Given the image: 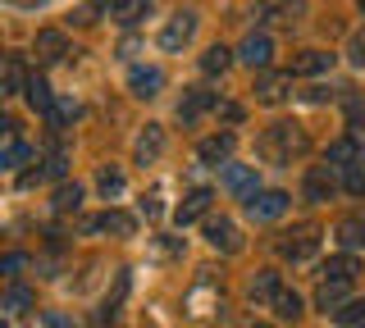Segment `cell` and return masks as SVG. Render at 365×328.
I'll return each mask as SVG.
<instances>
[{"mask_svg": "<svg viewBox=\"0 0 365 328\" xmlns=\"http://www.w3.org/2000/svg\"><path fill=\"white\" fill-rule=\"evenodd\" d=\"M146 14H151V0H110V18L119 28H137Z\"/></svg>", "mask_w": 365, "mask_h": 328, "instance_id": "obj_14", "label": "cell"}, {"mask_svg": "<svg viewBox=\"0 0 365 328\" xmlns=\"http://www.w3.org/2000/svg\"><path fill=\"white\" fill-rule=\"evenodd\" d=\"M334 237H338L342 251H365V219H361V214H347V219H338Z\"/></svg>", "mask_w": 365, "mask_h": 328, "instance_id": "obj_15", "label": "cell"}, {"mask_svg": "<svg viewBox=\"0 0 365 328\" xmlns=\"http://www.w3.org/2000/svg\"><path fill=\"white\" fill-rule=\"evenodd\" d=\"M279 292H283V282H279V274H274V269H260V274L256 278H251V287H247V297L251 301H274V297H279Z\"/></svg>", "mask_w": 365, "mask_h": 328, "instance_id": "obj_20", "label": "cell"}, {"mask_svg": "<svg viewBox=\"0 0 365 328\" xmlns=\"http://www.w3.org/2000/svg\"><path fill=\"white\" fill-rule=\"evenodd\" d=\"M46 174H51V178L64 174V151H51V155H46Z\"/></svg>", "mask_w": 365, "mask_h": 328, "instance_id": "obj_36", "label": "cell"}, {"mask_svg": "<svg viewBox=\"0 0 365 328\" xmlns=\"http://www.w3.org/2000/svg\"><path fill=\"white\" fill-rule=\"evenodd\" d=\"M28 105L41 110V115L55 110V96H51V87H46V78H32V83H28Z\"/></svg>", "mask_w": 365, "mask_h": 328, "instance_id": "obj_28", "label": "cell"}, {"mask_svg": "<svg viewBox=\"0 0 365 328\" xmlns=\"http://www.w3.org/2000/svg\"><path fill=\"white\" fill-rule=\"evenodd\" d=\"M160 87H165V73H160V69H142V64H137V69L128 73V92H133L137 100L160 96Z\"/></svg>", "mask_w": 365, "mask_h": 328, "instance_id": "obj_13", "label": "cell"}, {"mask_svg": "<svg viewBox=\"0 0 365 328\" xmlns=\"http://www.w3.org/2000/svg\"><path fill=\"white\" fill-rule=\"evenodd\" d=\"M142 214H146V219H155V214H160V191H151V196L142 201Z\"/></svg>", "mask_w": 365, "mask_h": 328, "instance_id": "obj_38", "label": "cell"}, {"mask_svg": "<svg viewBox=\"0 0 365 328\" xmlns=\"http://www.w3.org/2000/svg\"><path fill=\"white\" fill-rule=\"evenodd\" d=\"M256 151H260V160H265V164H292V160H302V155L311 151V137H306L302 123L283 119V123H269V128L260 132Z\"/></svg>", "mask_w": 365, "mask_h": 328, "instance_id": "obj_1", "label": "cell"}, {"mask_svg": "<svg viewBox=\"0 0 365 328\" xmlns=\"http://www.w3.org/2000/svg\"><path fill=\"white\" fill-rule=\"evenodd\" d=\"M274 314H279L283 324H292V319H302V297H297V292H288L283 287L279 297H274Z\"/></svg>", "mask_w": 365, "mask_h": 328, "instance_id": "obj_27", "label": "cell"}, {"mask_svg": "<svg viewBox=\"0 0 365 328\" xmlns=\"http://www.w3.org/2000/svg\"><path fill=\"white\" fill-rule=\"evenodd\" d=\"M283 210H288V191H251V196H247V214L256 223L279 219Z\"/></svg>", "mask_w": 365, "mask_h": 328, "instance_id": "obj_5", "label": "cell"}, {"mask_svg": "<svg viewBox=\"0 0 365 328\" xmlns=\"http://www.w3.org/2000/svg\"><path fill=\"white\" fill-rule=\"evenodd\" d=\"M83 228H87V233H114V237H133V233H137V223H133V214H123V210H106V214H96V219H87Z\"/></svg>", "mask_w": 365, "mask_h": 328, "instance_id": "obj_8", "label": "cell"}, {"mask_svg": "<svg viewBox=\"0 0 365 328\" xmlns=\"http://www.w3.org/2000/svg\"><path fill=\"white\" fill-rule=\"evenodd\" d=\"M361 274V265H356V255H334V260H324V278H334V282H351Z\"/></svg>", "mask_w": 365, "mask_h": 328, "instance_id": "obj_24", "label": "cell"}, {"mask_svg": "<svg viewBox=\"0 0 365 328\" xmlns=\"http://www.w3.org/2000/svg\"><path fill=\"white\" fill-rule=\"evenodd\" d=\"M302 14H306V0H274V5L265 9L269 23H297Z\"/></svg>", "mask_w": 365, "mask_h": 328, "instance_id": "obj_25", "label": "cell"}, {"mask_svg": "<svg viewBox=\"0 0 365 328\" xmlns=\"http://www.w3.org/2000/svg\"><path fill=\"white\" fill-rule=\"evenodd\" d=\"M315 305L319 310H338V305H347V282H334V278H324L319 282V292H315Z\"/></svg>", "mask_w": 365, "mask_h": 328, "instance_id": "obj_23", "label": "cell"}, {"mask_svg": "<svg viewBox=\"0 0 365 328\" xmlns=\"http://www.w3.org/2000/svg\"><path fill=\"white\" fill-rule=\"evenodd\" d=\"M210 201H215V191H210V187H192L187 196H182V206L174 210V223H178V228H187L192 219H201V214L210 210Z\"/></svg>", "mask_w": 365, "mask_h": 328, "instance_id": "obj_7", "label": "cell"}, {"mask_svg": "<svg viewBox=\"0 0 365 328\" xmlns=\"http://www.w3.org/2000/svg\"><path fill=\"white\" fill-rule=\"evenodd\" d=\"M338 169L334 164H315L311 169V174H306V201H315V206H319V201H329V196H334V187H338Z\"/></svg>", "mask_w": 365, "mask_h": 328, "instance_id": "obj_9", "label": "cell"}, {"mask_svg": "<svg viewBox=\"0 0 365 328\" xmlns=\"http://www.w3.org/2000/svg\"><path fill=\"white\" fill-rule=\"evenodd\" d=\"M23 265H28V255H23V251H9L5 255V274H19Z\"/></svg>", "mask_w": 365, "mask_h": 328, "instance_id": "obj_37", "label": "cell"}, {"mask_svg": "<svg viewBox=\"0 0 365 328\" xmlns=\"http://www.w3.org/2000/svg\"><path fill=\"white\" fill-rule=\"evenodd\" d=\"M315 246H319V228H315V223H297L292 233L279 237V255L292 260V265H297V260H311Z\"/></svg>", "mask_w": 365, "mask_h": 328, "instance_id": "obj_2", "label": "cell"}, {"mask_svg": "<svg viewBox=\"0 0 365 328\" xmlns=\"http://www.w3.org/2000/svg\"><path fill=\"white\" fill-rule=\"evenodd\" d=\"M96 187L106 191V196H119V191H123V174H119V169H101V174H96Z\"/></svg>", "mask_w": 365, "mask_h": 328, "instance_id": "obj_33", "label": "cell"}, {"mask_svg": "<svg viewBox=\"0 0 365 328\" xmlns=\"http://www.w3.org/2000/svg\"><path fill=\"white\" fill-rule=\"evenodd\" d=\"M361 137H338L334 146H329V164H334V169H347V164H356L361 160Z\"/></svg>", "mask_w": 365, "mask_h": 328, "instance_id": "obj_21", "label": "cell"}, {"mask_svg": "<svg viewBox=\"0 0 365 328\" xmlns=\"http://www.w3.org/2000/svg\"><path fill=\"white\" fill-rule=\"evenodd\" d=\"M205 242H210L215 251H224V255H237V251H242V228H237L233 219H224V214H220V219L205 223Z\"/></svg>", "mask_w": 365, "mask_h": 328, "instance_id": "obj_4", "label": "cell"}, {"mask_svg": "<svg viewBox=\"0 0 365 328\" xmlns=\"http://www.w3.org/2000/svg\"><path fill=\"white\" fill-rule=\"evenodd\" d=\"M73 23H96V5H83V9L73 14Z\"/></svg>", "mask_w": 365, "mask_h": 328, "instance_id": "obj_40", "label": "cell"}, {"mask_svg": "<svg viewBox=\"0 0 365 328\" xmlns=\"http://www.w3.org/2000/svg\"><path fill=\"white\" fill-rule=\"evenodd\" d=\"M192 37H197V14L182 9V14H174L165 28H160V51H182Z\"/></svg>", "mask_w": 365, "mask_h": 328, "instance_id": "obj_3", "label": "cell"}, {"mask_svg": "<svg viewBox=\"0 0 365 328\" xmlns=\"http://www.w3.org/2000/svg\"><path fill=\"white\" fill-rule=\"evenodd\" d=\"M37 55H41V60H64V55H68V37H64V32L60 28H41L37 32Z\"/></svg>", "mask_w": 365, "mask_h": 328, "instance_id": "obj_18", "label": "cell"}, {"mask_svg": "<svg viewBox=\"0 0 365 328\" xmlns=\"http://www.w3.org/2000/svg\"><path fill=\"white\" fill-rule=\"evenodd\" d=\"M41 328H73V324H68L64 314H55V310H51V314H46V319H41Z\"/></svg>", "mask_w": 365, "mask_h": 328, "instance_id": "obj_39", "label": "cell"}, {"mask_svg": "<svg viewBox=\"0 0 365 328\" xmlns=\"http://www.w3.org/2000/svg\"><path fill=\"white\" fill-rule=\"evenodd\" d=\"M329 69H334V55H329V51H302V55H292V73L315 78V73H329Z\"/></svg>", "mask_w": 365, "mask_h": 328, "instance_id": "obj_19", "label": "cell"}, {"mask_svg": "<svg viewBox=\"0 0 365 328\" xmlns=\"http://www.w3.org/2000/svg\"><path fill=\"white\" fill-rule=\"evenodd\" d=\"M28 64H23V55H5V83H0V92L5 96H19V92H28Z\"/></svg>", "mask_w": 365, "mask_h": 328, "instance_id": "obj_17", "label": "cell"}, {"mask_svg": "<svg viewBox=\"0 0 365 328\" xmlns=\"http://www.w3.org/2000/svg\"><path fill=\"white\" fill-rule=\"evenodd\" d=\"M269 55H274V41L265 37V32H247V41L237 46V60L251 64V69H265V64H269Z\"/></svg>", "mask_w": 365, "mask_h": 328, "instance_id": "obj_10", "label": "cell"}, {"mask_svg": "<svg viewBox=\"0 0 365 328\" xmlns=\"http://www.w3.org/2000/svg\"><path fill=\"white\" fill-rule=\"evenodd\" d=\"M32 301H37V297H32L23 282H14V287L5 292V314H23V310H32Z\"/></svg>", "mask_w": 365, "mask_h": 328, "instance_id": "obj_29", "label": "cell"}, {"mask_svg": "<svg viewBox=\"0 0 365 328\" xmlns=\"http://www.w3.org/2000/svg\"><path fill=\"white\" fill-rule=\"evenodd\" d=\"M210 110H215V92H201V87L182 92V100H178V119L182 123H197L201 115H210Z\"/></svg>", "mask_w": 365, "mask_h": 328, "instance_id": "obj_12", "label": "cell"}, {"mask_svg": "<svg viewBox=\"0 0 365 328\" xmlns=\"http://www.w3.org/2000/svg\"><path fill=\"white\" fill-rule=\"evenodd\" d=\"M347 60L356 64V69H361V64H365V32H356V37L347 41Z\"/></svg>", "mask_w": 365, "mask_h": 328, "instance_id": "obj_35", "label": "cell"}, {"mask_svg": "<svg viewBox=\"0 0 365 328\" xmlns=\"http://www.w3.org/2000/svg\"><path fill=\"white\" fill-rule=\"evenodd\" d=\"M233 146H237L233 132H220V137H205V142L197 146V155H201V164H228Z\"/></svg>", "mask_w": 365, "mask_h": 328, "instance_id": "obj_16", "label": "cell"}, {"mask_svg": "<svg viewBox=\"0 0 365 328\" xmlns=\"http://www.w3.org/2000/svg\"><path fill=\"white\" fill-rule=\"evenodd\" d=\"M133 155H137V164H155L160 155H165V128H160V123H146L142 137L133 142Z\"/></svg>", "mask_w": 365, "mask_h": 328, "instance_id": "obj_6", "label": "cell"}, {"mask_svg": "<svg viewBox=\"0 0 365 328\" xmlns=\"http://www.w3.org/2000/svg\"><path fill=\"white\" fill-rule=\"evenodd\" d=\"M28 155H32V146H28V142L9 137V146H5V155H0V164H5V169H19L23 160H28Z\"/></svg>", "mask_w": 365, "mask_h": 328, "instance_id": "obj_32", "label": "cell"}, {"mask_svg": "<svg viewBox=\"0 0 365 328\" xmlns=\"http://www.w3.org/2000/svg\"><path fill=\"white\" fill-rule=\"evenodd\" d=\"M228 64H233V51H228V46H210V51H205V55H201V73H205V78H215V73H224V69H228Z\"/></svg>", "mask_w": 365, "mask_h": 328, "instance_id": "obj_26", "label": "cell"}, {"mask_svg": "<svg viewBox=\"0 0 365 328\" xmlns=\"http://www.w3.org/2000/svg\"><path fill=\"white\" fill-rule=\"evenodd\" d=\"M251 328H269V324H251Z\"/></svg>", "mask_w": 365, "mask_h": 328, "instance_id": "obj_43", "label": "cell"}, {"mask_svg": "<svg viewBox=\"0 0 365 328\" xmlns=\"http://www.w3.org/2000/svg\"><path fill=\"white\" fill-rule=\"evenodd\" d=\"M306 100H315V105H319V100H329V87H311V92H306Z\"/></svg>", "mask_w": 365, "mask_h": 328, "instance_id": "obj_41", "label": "cell"}, {"mask_svg": "<svg viewBox=\"0 0 365 328\" xmlns=\"http://www.w3.org/2000/svg\"><path fill=\"white\" fill-rule=\"evenodd\" d=\"M342 187H347L351 196H365V160H356V164L342 169Z\"/></svg>", "mask_w": 365, "mask_h": 328, "instance_id": "obj_31", "label": "cell"}, {"mask_svg": "<svg viewBox=\"0 0 365 328\" xmlns=\"http://www.w3.org/2000/svg\"><path fill=\"white\" fill-rule=\"evenodd\" d=\"M288 83H292L288 73H269V69H260V78H256V100H260V105H279V100L288 96Z\"/></svg>", "mask_w": 365, "mask_h": 328, "instance_id": "obj_11", "label": "cell"}, {"mask_svg": "<svg viewBox=\"0 0 365 328\" xmlns=\"http://www.w3.org/2000/svg\"><path fill=\"white\" fill-rule=\"evenodd\" d=\"M334 319H338V324H365V301H347V305H338Z\"/></svg>", "mask_w": 365, "mask_h": 328, "instance_id": "obj_34", "label": "cell"}, {"mask_svg": "<svg viewBox=\"0 0 365 328\" xmlns=\"http://www.w3.org/2000/svg\"><path fill=\"white\" fill-rule=\"evenodd\" d=\"M356 9H361V14H365V0H356Z\"/></svg>", "mask_w": 365, "mask_h": 328, "instance_id": "obj_42", "label": "cell"}, {"mask_svg": "<svg viewBox=\"0 0 365 328\" xmlns=\"http://www.w3.org/2000/svg\"><path fill=\"white\" fill-rule=\"evenodd\" d=\"M224 187L237 191V196H251V191H256V174H251L247 164H224Z\"/></svg>", "mask_w": 365, "mask_h": 328, "instance_id": "obj_22", "label": "cell"}, {"mask_svg": "<svg viewBox=\"0 0 365 328\" xmlns=\"http://www.w3.org/2000/svg\"><path fill=\"white\" fill-rule=\"evenodd\" d=\"M78 206H83V187H78V183H64L60 191H55V214H68Z\"/></svg>", "mask_w": 365, "mask_h": 328, "instance_id": "obj_30", "label": "cell"}]
</instances>
